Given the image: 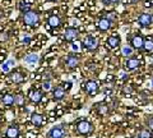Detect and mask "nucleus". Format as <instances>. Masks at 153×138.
Here are the masks:
<instances>
[{"label":"nucleus","instance_id":"7","mask_svg":"<svg viewBox=\"0 0 153 138\" xmlns=\"http://www.w3.org/2000/svg\"><path fill=\"white\" fill-rule=\"evenodd\" d=\"M79 56L78 55H74V54H70L68 58L65 59V66L66 68H69V69H74L76 68V66L79 65Z\"/></svg>","mask_w":153,"mask_h":138},{"label":"nucleus","instance_id":"23","mask_svg":"<svg viewBox=\"0 0 153 138\" xmlns=\"http://www.w3.org/2000/svg\"><path fill=\"white\" fill-rule=\"evenodd\" d=\"M14 64H16V61H14V60H8L7 63H4V64L1 65V69H3V72L8 73L9 70H10V68H12V66H13Z\"/></svg>","mask_w":153,"mask_h":138},{"label":"nucleus","instance_id":"17","mask_svg":"<svg viewBox=\"0 0 153 138\" xmlns=\"http://www.w3.org/2000/svg\"><path fill=\"white\" fill-rule=\"evenodd\" d=\"M31 122L35 127H41L42 123H44V116H42L41 114L35 113V114H32V116H31Z\"/></svg>","mask_w":153,"mask_h":138},{"label":"nucleus","instance_id":"6","mask_svg":"<svg viewBox=\"0 0 153 138\" xmlns=\"http://www.w3.org/2000/svg\"><path fill=\"white\" fill-rule=\"evenodd\" d=\"M130 45L133 49L135 50H142L143 46H144V39L140 35H134L130 39Z\"/></svg>","mask_w":153,"mask_h":138},{"label":"nucleus","instance_id":"15","mask_svg":"<svg viewBox=\"0 0 153 138\" xmlns=\"http://www.w3.org/2000/svg\"><path fill=\"white\" fill-rule=\"evenodd\" d=\"M47 25H49L51 28L59 27L61 25V18L59 16H56V14H54V16H50L49 17V21H47Z\"/></svg>","mask_w":153,"mask_h":138},{"label":"nucleus","instance_id":"35","mask_svg":"<svg viewBox=\"0 0 153 138\" xmlns=\"http://www.w3.org/2000/svg\"><path fill=\"white\" fill-rule=\"evenodd\" d=\"M73 50H74V51H78V50H79V46L76 45V44H74V45H73Z\"/></svg>","mask_w":153,"mask_h":138},{"label":"nucleus","instance_id":"4","mask_svg":"<svg viewBox=\"0 0 153 138\" xmlns=\"http://www.w3.org/2000/svg\"><path fill=\"white\" fill-rule=\"evenodd\" d=\"M78 36H79V31L76 30L75 27H68V28L65 30V32H64V40H65L66 42L74 41Z\"/></svg>","mask_w":153,"mask_h":138},{"label":"nucleus","instance_id":"19","mask_svg":"<svg viewBox=\"0 0 153 138\" xmlns=\"http://www.w3.org/2000/svg\"><path fill=\"white\" fill-rule=\"evenodd\" d=\"M25 60L28 64H36V63H38V60H40V56L37 54H28L25 58Z\"/></svg>","mask_w":153,"mask_h":138},{"label":"nucleus","instance_id":"27","mask_svg":"<svg viewBox=\"0 0 153 138\" xmlns=\"http://www.w3.org/2000/svg\"><path fill=\"white\" fill-rule=\"evenodd\" d=\"M42 88H44V91H50L51 90V81L47 79L44 82V84H42Z\"/></svg>","mask_w":153,"mask_h":138},{"label":"nucleus","instance_id":"36","mask_svg":"<svg viewBox=\"0 0 153 138\" xmlns=\"http://www.w3.org/2000/svg\"><path fill=\"white\" fill-rule=\"evenodd\" d=\"M138 1H139V0H129V3H130V4H135Z\"/></svg>","mask_w":153,"mask_h":138},{"label":"nucleus","instance_id":"37","mask_svg":"<svg viewBox=\"0 0 153 138\" xmlns=\"http://www.w3.org/2000/svg\"><path fill=\"white\" fill-rule=\"evenodd\" d=\"M133 138H140V137H139V134H137V136H134Z\"/></svg>","mask_w":153,"mask_h":138},{"label":"nucleus","instance_id":"29","mask_svg":"<svg viewBox=\"0 0 153 138\" xmlns=\"http://www.w3.org/2000/svg\"><path fill=\"white\" fill-rule=\"evenodd\" d=\"M147 125H148V128H149L151 131H153V116H149L147 119Z\"/></svg>","mask_w":153,"mask_h":138},{"label":"nucleus","instance_id":"24","mask_svg":"<svg viewBox=\"0 0 153 138\" xmlns=\"http://www.w3.org/2000/svg\"><path fill=\"white\" fill-rule=\"evenodd\" d=\"M139 137L140 138H152V134H151V132L148 129H142L139 132Z\"/></svg>","mask_w":153,"mask_h":138},{"label":"nucleus","instance_id":"38","mask_svg":"<svg viewBox=\"0 0 153 138\" xmlns=\"http://www.w3.org/2000/svg\"><path fill=\"white\" fill-rule=\"evenodd\" d=\"M49 1H57V0H49Z\"/></svg>","mask_w":153,"mask_h":138},{"label":"nucleus","instance_id":"18","mask_svg":"<svg viewBox=\"0 0 153 138\" xmlns=\"http://www.w3.org/2000/svg\"><path fill=\"white\" fill-rule=\"evenodd\" d=\"M30 98H31V101L32 102H35V104H38L42 100V92L41 91H38V90H35V91H31L30 93Z\"/></svg>","mask_w":153,"mask_h":138},{"label":"nucleus","instance_id":"20","mask_svg":"<svg viewBox=\"0 0 153 138\" xmlns=\"http://www.w3.org/2000/svg\"><path fill=\"white\" fill-rule=\"evenodd\" d=\"M10 78H12V81H13L14 83H22L23 81H25V77H23V74H22V73H19V72H14V73H12Z\"/></svg>","mask_w":153,"mask_h":138},{"label":"nucleus","instance_id":"16","mask_svg":"<svg viewBox=\"0 0 153 138\" xmlns=\"http://www.w3.org/2000/svg\"><path fill=\"white\" fill-rule=\"evenodd\" d=\"M1 101H3V104L5 106L10 107L12 105H14V102H16V97H14L13 95H10V93H7V95H4V96L1 97Z\"/></svg>","mask_w":153,"mask_h":138},{"label":"nucleus","instance_id":"11","mask_svg":"<svg viewBox=\"0 0 153 138\" xmlns=\"http://www.w3.org/2000/svg\"><path fill=\"white\" fill-rule=\"evenodd\" d=\"M65 95H66V91H65V88L64 87H56L54 88V92H52V97H54L55 101H60V100H63L65 97Z\"/></svg>","mask_w":153,"mask_h":138},{"label":"nucleus","instance_id":"9","mask_svg":"<svg viewBox=\"0 0 153 138\" xmlns=\"http://www.w3.org/2000/svg\"><path fill=\"white\" fill-rule=\"evenodd\" d=\"M138 22L142 27H149L153 22V18H152V14L149 13H142L139 18H138Z\"/></svg>","mask_w":153,"mask_h":138},{"label":"nucleus","instance_id":"5","mask_svg":"<svg viewBox=\"0 0 153 138\" xmlns=\"http://www.w3.org/2000/svg\"><path fill=\"white\" fill-rule=\"evenodd\" d=\"M65 136H66V132H65V129L61 125L54 127L49 132V134H47V137H49V138H65Z\"/></svg>","mask_w":153,"mask_h":138},{"label":"nucleus","instance_id":"2","mask_svg":"<svg viewBox=\"0 0 153 138\" xmlns=\"http://www.w3.org/2000/svg\"><path fill=\"white\" fill-rule=\"evenodd\" d=\"M76 132L82 136H88L93 132V125L87 120H80L76 124Z\"/></svg>","mask_w":153,"mask_h":138},{"label":"nucleus","instance_id":"14","mask_svg":"<svg viewBox=\"0 0 153 138\" xmlns=\"http://www.w3.org/2000/svg\"><path fill=\"white\" fill-rule=\"evenodd\" d=\"M7 138H18L19 137V128L18 125H10L8 127V129L5 132Z\"/></svg>","mask_w":153,"mask_h":138},{"label":"nucleus","instance_id":"8","mask_svg":"<svg viewBox=\"0 0 153 138\" xmlns=\"http://www.w3.org/2000/svg\"><path fill=\"white\" fill-rule=\"evenodd\" d=\"M84 91L92 96V95H94L98 91V83L96 82V81H92V79L87 81V82L84 83Z\"/></svg>","mask_w":153,"mask_h":138},{"label":"nucleus","instance_id":"13","mask_svg":"<svg viewBox=\"0 0 153 138\" xmlns=\"http://www.w3.org/2000/svg\"><path fill=\"white\" fill-rule=\"evenodd\" d=\"M139 64H140L139 59H137V58H129L125 61V69L126 70H134V69H137L138 66H139Z\"/></svg>","mask_w":153,"mask_h":138},{"label":"nucleus","instance_id":"26","mask_svg":"<svg viewBox=\"0 0 153 138\" xmlns=\"http://www.w3.org/2000/svg\"><path fill=\"white\" fill-rule=\"evenodd\" d=\"M98 113L100 114H107L108 113V106L107 105H98Z\"/></svg>","mask_w":153,"mask_h":138},{"label":"nucleus","instance_id":"22","mask_svg":"<svg viewBox=\"0 0 153 138\" xmlns=\"http://www.w3.org/2000/svg\"><path fill=\"white\" fill-rule=\"evenodd\" d=\"M18 9H19V10H21L23 14H25V13H27V12H30V10H31V5H30L28 3L22 1V3H19Z\"/></svg>","mask_w":153,"mask_h":138},{"label":"nucleus","instance_id":"30","mask_svg":"<svg viewBox=\"0 0 153 138\" xmlns=\"http://www.w3.org/2000/svg\"><path fill=\"white\" fill-rule=\"evenodd\" d=\"M106 18H107V19H110L111 22H114V21H115V18H116V14H115L114 12H111V13H107Z\"/></svg>","mask_w":153,"mask_h":138},{"label":"nucleus","instance_id":"32","mask_svg":"<svg viewBox=\"0 0 153 138\" xmlns=\"http://www.w3.org/2000/svg\"><path fill=\"white\" fill-rule=\"evenodd\" d=\"M23 42H25V44H30V42H31V37H28V36L23 37Z\"/></svg>","mask_w":153,"mask_h":138},{"label":"nucleus","instance_id":"34","mask_svg":"<svg viewBox=\"0 0 153 138\" xmlns=\"http://www.w3.org/2000/svg\"><path fill=\"white\" fill-rule=\"evenodd\" d=\"M110 4H119L120 3V0H108Z\"/></svg>","mask_w":153,"mask_h":138},{"label":"nucleus","instance_id":"21","mask_svg":"<svg viewBox=\"0 0 153 138\" xmlns=\"http://www.w3.org/2000/svg\"><path fill=\"white\" fill-rule=\"evenodd\" d=\"M147 53H153V41L151 39H146L144 40V46H143Z\"/></svg>","mask_w":153,"mask_h":138},{"label":"nucleus","instance_id":"10","mask_svg":"<svg viewBox=\"0 0 153 138\" xmlns=\"http://www.w3.org/2000/svg\"><path fill=\"white\" fill-rule=\"evenodd\" d=\"M111 27H112V22L110 21V19H107L106 17L100 18L98 22H97V28H98L100 31H107Z\"/></svg>","mask_w":153,"mask_h":138},{"label":"nucleus","instance_id":"3","mask_svg":"<svg viewBox=\"0 0 153 138\" xmlns=\"http://www.w3.org/2000/svg\"><path fill=\"white\" fill-rule=\"evenodd\" d=\"M83 46L85 50L94 51V50H97V47H98V40L93 36H87V37H84V40H83Z\"/></svg>","mask_w":153,"mask_h":138},{"label":"nucleus","instance_id":"39","mask_svg":"<svg viewBox=\"0 0 153 138\" xmlns=\"http://www.w3.org/2000/svg\"><path fill=\"white\" fill-rule=\"evenodd\" d=\"M152 86H153V79H152Z\"/></svg>","mask_w":153,"mask_h":138},{"label":"nucleus","instance_id":"1","mask_svg":"<svg viewBox=\"0 0 153 138\" xmlns=\"http://www.w3.org/2000/svg\"><path fill=\"white\" fill-rule=\"evenodd\" d=\"M23 22H25V25L30 27H35L40 22V16H38V13L36 10H30L23 14Z\"/></svg>","mask_w":153,"mask_h":138},{"label":"nucleus","instance_id":"31","mask_svg":"<svg viewBox=\"0 0 153 138\" xmlns=\"http://www.w3.org/2000/svg\"><path fill=\"white\" fill-rule=\"evenodd\" d=\"M64 88L66 90V91H69V90L71 88V82H66V83L64 84Z\"/></svg>","mask_w":153,"mask_h":138},{"label":"nucleus","instance_id":"25","mask_svg":"<svg viewBox=\"0 0 153 138\" xmlns=\"http://www.w3.org/2000/svg\"><path fill=\"white\" fill-rule=\"evenodd\" d=\"M133 54V47H129V46H125V47H123V55H131Z\"/></svg>","mask_w":153,"mask_h":138},{"label":"nucleus","instance_id":"28","mask_svg":"<svg viewBox=\"0 0 153 138\" xmlns=\"http://www.w3.org/2000/svg\"><path fill=\"white\" fill-rule=\"evenodd\" d=\"M23 101H25V97L22 96V95H18V96H16V104H18V105H23Z\"/></svg>","mask_w":153,"mask_h":138},{"label":"nucleus","instance_id":"12","mask_svg":"<svg viewBox=\"0 0 153 138\" xmlns=\"http://www.w3.org/2000/svg\"><path fill=\"white\" fill-rule=\"evenodd\" d=\"M120 36H110L108 39L106 40V45L110 47V49H116L120 45Z\"/></svg>","mask_w":153,"mask_h":138},{"label":"nucleus","instance_id":"33","mask_svg":"<svg viewBox=\"0 0 153 138\" xmlns=\"http://www.w3.org/2000/svg\"><path fill=\"white\" fill-rule=\"evenodd\" d=\"M144 5H146V7H153V0H147Z\"/></svg>","mask_w":153,"mask_h":138}]
</instances>
